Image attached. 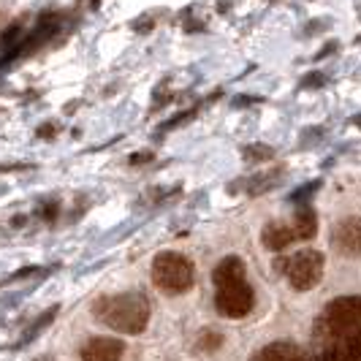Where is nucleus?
I'll return each mask as SVG.
<instances>
[{"label": "nucleus", "mask_w": 361, "mask_h": 361, "mask_svg": "<svg viewBox=\"0 0 361 361\" xmlns=\"http://www.w3.org/2000/svg\"><path fill=\"white\" fill-rule=\"evenodd\" d=\"M315 334H321V348H337L361 359V296H340L329 302Z\"/></svg>", "instance_id": "nucleus-1"}, {"label": "nucleus", "mask_w": 361, "mask_h": 361, "mask_svg": "<svg viewBox=\"0 0 361 361\" xmlns=\"http://www.w3.org/2000/svg\"><path fill=\"white\" fill-rule=\"evenodd\" d=\"M92 312L98 315V321L117 331V334H128L136 337L142 334L149 324V302L145 293L139 290H128V293H114V296H104L98 299V305L92 307Z\"/></svg>", "instance_id": "nucleus-2"}, {"label": "nucleus", "mask_w": 361, "mask_h": 361, "mask_svg": "<svg viewBox=\"0 0 361 361\" xmlns=\"http://www.w3.org/2000/svg\"><path fill=\"white\" fill-rule=\"evenodd\" d=\"M152 283L169 296L185 293L196 283V267H193V261L188 255L174 253V250L161 253L155 255V261H152Z\"/></svg>", "instance_id": "nucleus-3"}, {"label": "nucleus", "mask_w": 361, "mask_h": 361, "mask_svg": "<svg viewBox=\"0 0 361 361\" xmlns=\"http://www.w3.org/2000/svg\"><path fill=\"white\" fill-rule=\"evenodd\" d=\"M324 264H326L324 253H318V250L307 247V250H299L296 255H290V258H286V261H280L277 269L286 271L290 288L299 290V293H305V290L315 288V286L324 280Z\"/></svg>", "instance_id": "nucleus-4"}, {"label": "nucleus", "mask_w": 361, "mask_h": 361, "mask_svg": "<svg viewBox=\"0 0 361 361\" xmlns=\"http://www.w3.org/2000/svg\"><path fill=\"white\" fill-rule=\"evenodd\" d=\"M255 305V293L253 288L239 280V283H228V286H220L215 293V307L223 318H231V321H239L245 318Z\"/></svg>", "instance_id": "nucleus-5"}, {"label": "nucleus", "mask_w": 361, "mask_h": 361, "mask_svg": "<svg viewBox=\"0 0 361 361\" xmlns=\"http://www.w3.org/2000/svg\"><path fill=\"white\" fill-rule=\"evenodd\" d=\"M331 245L348 258H361V217H345L331 231Z\"/></svg>", "instance_id": "nucleus-6"}, {"label": "nucleus", "mask_w": 361, "mask_h": 361, "mask_svg": "<svg viewBox=\"0 0 361 361\" xmlns=\"http://www.w3.org/2000/svg\"><path fill=\"white\" fill-rule=\"evenodd\" d=\"M123 353L126 345L117 337H90L79 350L82 361H123Z\"/></svg>", "instance_id": "nucleus-7"}, {"label": "nucleus", "mask_w": 361, "mask_h": 361, "mask_svg": "<svg viewBox=\"0 0 361 361\" xmlns=\"http://www.w3.org/2000/svg\"><path fill=\"white\" fill-rule=\"evenodd\" d=\"M296 239L293 234V228L286 226V223H280V220H271L264 226V231H261V242H264V247L271 250V253H280V250H286L290 242Z\"/></svg>", "instance_id": "nucleus-8"}, {"label": "nucleus", "mask_w": 361, "mask_h": 361, "mask_svg": "<svg viewBox=\"0 0 361 361\" xmlns=\"http://www.w3.org/2000/svg\"><path fill=\"white\" fill-rule=\"evenodd\" d=\"M239 280H245V261L239 255H226L223 261H217L215 271H212V283L217 288L228 286V283H239Z\"/></svg>", "instance_id": "nucleus-9"}, {"label": "nucleus", "mask_w": 361, "mask_h": 361, "mask_svg": "<svg viewBox=\"0 0 361 361\" xmlns=\"http://www.w3.org/2000/svg\"><path fill=\"white\" fill-rule=\"evenodd\" d=\"M250 361H302V350H299V345L280 340V343L264 345Z\"/></svg>", "instance_id": "nucleus-10"}, {"label": "nucleus", "mask_w": 361, "mask_h": 361, "mask_svg": "<svg viewBox=\"0 0 361 361\" xmlns=\"http://www.w3.org/2000/svg\"><path fill=\"white\" fill-rule=\"evenodd\" d=\"M290 228H293L296 239H312V236L318 234V215H315V209L310 204H302L296 209V215H293Z\"/></svg>", "instance_id": "nucleus-11"}, {"label": "nucleus", "mask_w": 361, "mask_h": 361, "mask_svg": "<svg viewBox=\"0 0 361 361\" xmlns=\"http://www.w3.org/2000/svg\"><path fill=\"white\" fill-rule=\"evenodd\" d=\"M280 174H283V171H267V174H258V177H253V180H250V185H247V193H250V196H261V193H267L269 188H274V185H277Z\"/></svg>", "instance_id": "nucleus-12"}, {"label": "nucleus", "mask_w": 361, "mask_h": 361, "mask_svg": "<svg viewBox=\"0 0 361 361\" xmlns=\"http://www.w3.org/2000/svg\"><path fill=\"white\" fill-rule=\"evenodd\" d=\"M245 158H247V161H269V158H274V149L267 145L245 147Z\"/></svg>", "instance_id": "nucleus-13"}, {"label": "nucleus", "mask_w": 361, "mask_h": 361, "mask_svg": "<svg viewBox=\"0 0 361 361\" xmlns=\"http://www.w3.org/2000/svg\"><path fill=\"white\" fill-rule=\"evenodd\" d=\"M312 361H359V359L348 356V353L337 350V348H321V350L315 353V359H312Z\"/></svg>", "instance_id": "nucleus-14"}, {"label": "nucleus", "mask_w": 361, "mask_h": 361, "mask_svg": "<svg viewBox=\"0 0 361 361\" xmlns=\"http://www.w3.org/2000/svg\"><path fill=\"white\" fill-rule=\"evenodd\" d=\"M54 315H57V307L47 310V312H44V315L38 318L36 324H33V326H30V329H27V331H25V343H27V340H33V337H36L38 331H41V329H44V326H47V324H49V321H54Z\"/></svg>", "instance_id": "nucleus-15"}, {"label": "nucleus", "mask_w": 361, "mask_h": 361, "mask_svg": "<svg viewBox=\"0 0 361 361\" xmlns=\"http://www.w3.org/2000/svg\"><path fill=\"white\" fill-rule=\"evenodd\" d=\"M318 188H321V182H310V185H305L302 190H296V193H293L290 199L296 201V204H305V199H307L312 190H318Z\"/></svg>", "instance_id": "nucleus-16"}, {"label": "nucleus", "mask_w": 361, "mask_h": 361, "mask_svg": "<svg viewBox=\"0 0 361 361\" xmlns=\"http://www.w3.org/2000/svg\"><path fill=\"white\" fill-rule=\"evenodd\" d=\"M204 337H201V348H209V350H215L217 345H220V334L217 331H201Z\"/></svg>", "instance_id": "nucleus-17"}, {"label": "nucleus", "mask_w": 361, "mask_h": 361, "mask_svg": "<svg viewBox=\"0 0 361 361\" xmlns=\"http://www.w3.org/2000/svg\"><path fill=\"white\" fill-rule=\"evenodd\" d=\"M149 158H152L149 152H145V155H133V158H130V163L136 166V163H147V161H149Z\"/></svg>", "instance_id": "nucleus-18"}]
</instances>
